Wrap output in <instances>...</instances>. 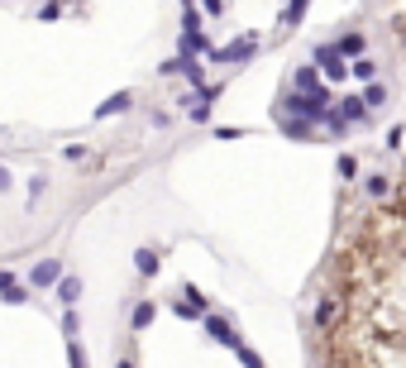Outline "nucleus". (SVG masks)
I'll use <instances>...</instances> for the list:
<instances>
[{
    "instance_id": "1",
    "label": "nucleus",
    "mask_w": 406,
    "mask_h": 368,
    "mask_svg": "<svg viewBox=\"0 0 406 368\" xmlns=\"http://www.w3.org/2000/svg\"><path fill=\"white\" fill-rule=\"evenodd\" d=\"M5 182H10V177H5V168H0V187H5Z\"/></svg>"
}]
</instances>
